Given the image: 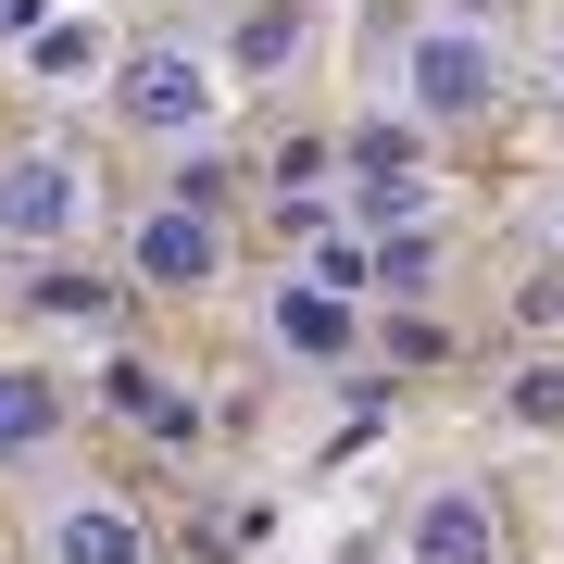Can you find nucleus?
<instances>
[{"label": "nucleus", "instance_id": "nucleus-1", "mask_svg": "<svg viewBox=\"0 0 564 564\" xmlns=\"http://www.w3.org/2000/svg\"><path fill=\"white\" fill-rule=\"evenodd\" d=\"M389 76H402V113H414V126H464V113L502 101V39L464 25V13H426V25H402Z\"/></svg>", "mask_w": 564, "mask_h": 564}, {"label": "nucleus", "instance_id": "nucleus-2", "mask_svg": "<svg viewBox=\"0 0 564 564\" xmlns=\"http://www.w3.org/2000/svg\"><path fill=\"white\" fill-rule=\"evenodd\" d=\"M214 101H226V76L202 51H126V76H113V113L139 139H214Z\"/></svg>", "mask_w": 564, "mask_h": 564}, {"label": "nucleus", "instance_id": "nucleus-3", "mask_svg": "<svg viewBox=\"0 0 564 564\" xmlns=\"http://www.w3.org/2000/svg\"><path fill=\"white\" fill-rule=\"evenodd\" d=\"M88 226V163L76 151H13L0 163V251H63Z\"/></svg>", "mask_w": 564, "mask_h": 564}, {"label": "nucleus", "instance_id": "nucleus-4", "mask_svg": "<svg viewBox=\"0 0 564 564\" xmlns=\"http://www.w3.org/2000/svg\"><path fill=\"white\" fill-rule=\"evenodd\" d=\"M214 263H226V239H214L202 202H151L126 226V276L139 289H214Z\"/></svg>", "mask_w": 564, "mask_h": 564}, {"label": "nucleus", "instance_id": "nucleus-5", "mask_svg": "<svg viewBox=\"0 0 564 564\" xmlns=\"http://www.w3.org/2000/svg\"><path fill=\"white\" fill-rule=\"evenodd\" d=\"M39 564H151V527H139V502H113V489H63L39 514Z\"/></svg>", "mask_w": 564, "mask_h": 564}, {"label": "nucleus", "instance_id": "nucleus-6", "mask_svg": "<svg viewBox=\"0 0 564 564\" xmlns=\"http://www.w3.org/2000/svg\"><path fill=\"white\" fill-rule=\"evenodd\" d=\"M263 339H276L289 364H339V351H351V289H326V276H289L276 302H263Z\"/></svg>", "mask_w": 564, "mask_h": 564}, {"label": "nucleus", "instance_id": "nucleus-7", "mask_svg": "<svg viewBox=\"0 0 564 564\" xmlns=\"http://www.w3.org/2000/svg\"><path fill=\"white\" fill-rule=\"evenodd\" d=\"M414 564H502V514H489L477 489H426V514H414Z\"/></svg>", "mask_w": 564, "mask_h": 564}, {"label": "nucleus", "instance_id": "nucleus-8", "mask_svg": "<svg viewBox=\"0 0 564 564\" xmlns=\"http://www.w3.org/2000/svg\"><path fill=\"white\" fill-rule=\"evenodd\" d=\"M51 440H63V389L39 377V364H0V464H25Z\"/></svg>", "mask_w": 564, "mask_h": 564}, {"label": "nucleus", "instance_id": "nucleus-9", "mask_svg": "<svg viewBox=\"0 0 564 564\" xmlns=\"http://www.w3.org/2000/svg\"><path fill=\"white\" fill-rule=\"evenodd\" d=\"M351 214L389 239V226H426V214H440V188H426V163H402V176H364V188H351Z\"/></svg>", "mask_w": 564, "mask_h": 564}, {"label": "nucleus", "instance_id": "nucleus-10", "mask_svg": "<svg viewBox=\"0 0 564 564\" xmlns=\"http://www.w3.org/2000/svg\"><path fill=\"white\" fill-rule=\"evenodd\" d=\"M25 63H39L51 88H88V63H101V39H88V25H39V39H25Z\"/></svg>", "mask_w": 564, "mask_h": 564}, {"label": "nucleus", "instance_id": "nucleus-11", "mask_svg": "<svg viewBox=\"0 0 564 564\" xmlns=\"http://www.w3.org/2000/svg\"><path fill=\"white\" fill-rule=\"evenodd\" d=\"M289 39H302V0H263V13L239 25V76H263V63H289Z\"/></svg>", "mask_w": 564, "mask_h": 564}, {"label": "nucleus", "instance_id": "nucleus-12", "mask_svg": "<svg viewBox=\"0 0 564 564\" xmlns=\"http://www.w3.org/2000/svg\"><path fill=\"white\" fill-rule=\"evenodd\" d=\"M339 163H351V176H402V163H426V151H414V126H351Z\"/></svg>", "mask_w": 564, "mask_h": 564}, {"label": "nucleus", "instance_id": "nucleus-13", "mask_svg": "<svg viewBox=\"0 0 564 564\" xmlns=\"http://www.w3.org/2000/svg\"><path fill=\"white\" fill-rule=\"evenodd\" d=\"M113 402L139 414V426H163V440H176V426H188V402H176V389L151 377V364H113Z\"/></svg>", "mask_w": 564, "mask_h": 564}, {"label": "nucleus", "instance_id": "nucleus-14", "mask_svg": "<svg viewBox=\"0 0 564 564\" xmlns=\"http://www.w3.org/2000/svg\"><path fill=\"white\" fill-rule=\"evenodd\" d=\"M25 302H39V314H63V326H101V314H113V289H101V276H39Z\"/></svg>", "mask_w": 564, "mask_h": 564}, {"label": "nucleus", "instance_id": "nucleus-15", "mask_svg": "<svg viewBox=\"0 0 564 564\" xmlns=\"http://www.w3.org/2000/svg\"><path fill=\"white\" fill-rule=\"evenodd\" d=\"M302 276H326V289H351V302H364V289H377V251H364V239H326V226H314V263H302Z\"/></svg>", "mask_w": 564, "mask_h": 564}, {"label": "nucleus", "instance_id": "nucleus-16", "mask_svg": "<svg viewBox=\"0 0 564 564\" xmlns=\"http://www.w3.org/2000/svg\"><path fill=\"white\" fill-rule=\"evenodd\" d=\"M426 263H440V239H426V226H389V251H377V289H426Z\"/></svg>", "mask_w": 564, "mask_h": 564}, {"label": "nucleus", "instance_id": "nucleus-17", "mask_svg": "<svg viewBox=\"0 0 564 564\" xmlns=\"http://www.w3.org/2000/svg\"><path fill=\"white\" fill-rule=\"evenodd\" d=\"M514 414H527V426H564V364H540V377L514 389Z\"/></svg>", "mask_w": 564, "mask_h": 564}, {"label": "nucleus", "instance_id": "nucleus-18", "mask_svg": "<svg viewBox=\"0 0 564 564\" xmlns=\"http://www.w3.org/2000/svg\"><path fill=\"white\" fill-rule=\"evenodd\" d=\"M452 13H464V25H489V13H514V0H452Z\"/></svg>", "mask_w": 564, "mask_h": 564}, {"label": "nucleus", "instance_id": "nucleus-19", "mask_svg": "<svg viewBox=\"0 0 564 564\" xmlns=\"http://www.w3.org/2000/svg\"><path fill=\"white\" fill-rule=\"evenodd\" d=\"M0 39H25V0H0Z\"/></svg>", "mask_w": 564, "mask_h": 564}, {"label": "nucleus", "instance_id": "nucleus-20", "mask_svg": "<svg viewBox=\"0 0 564 564\" xmlns=\"http://www.w3.org/2000/svg\"><path fill=\"white\" fill-rule=\"evenodd\" d=\"M552 101H564V39H552Z\"/></svg>", "mask_w": 564, "mask_h": 564}, {"label": "nucleus", "instance_id": "nucleus-21", "mask_svg": "<svg viewBox=\"0 0 564 564\" xmlns=\"http://www.w3.org/2000/svg\"><path fill=\"white\" fill-rule=\"evenodd\" d=\"M552 239H564V202H552Z\"/></svg>", "mask_w": 564, "mask_h": 564}]
</instances>
